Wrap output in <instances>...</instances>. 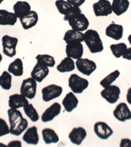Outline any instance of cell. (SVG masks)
Instances as JSON below:
<instances>
[{
    "mask_svg": "<svg viewBox=\"0 0 131 147\" xmlns=\"http://www.w3.org/2000/svg\"><path fill=\"white\" fill-rule=\"evenodd\" d=\"M2 47H3V53L5 55L13 58L16 54V48L17 46L18 39L16 37L5 35L1 38Z\"/></svg>",
    "mask_w": 131,
    "mask_h": 147,
    "instance_id": "cell-5",
    "label": "cell"
},
{
    "mask_svg": "<svg viewBox=\"0 0 131 147\" xmlns=\"http://www.w3.org/2000/svg\"><path fill=\"white\" fill-rule=\"evenodd\" d=\"M89 85V82L77 74H71L68 79V86L74 94H82Z\"/></svg>",
    "mask_w": 131,
    "mask_h": 147,
    "instance_id": "cell-3",
    "label": "cell"
},
{
    "mask_svg": "<svg viewBox=\"0 0 131 147\" xmlns=\"http://www.w3.org/2000/svg\"><path fill=\"white\" fill-rule=\"evenodd\" d=\"M14 13L18 18H20L31 11V6L27 1H18L13 5Z\"/></svg>",
    "mask_w": 131,
    "mask_h": 147,
    "instance_id": "cell-24",
    "label": "cell"
},
{
    "mask_svg": "<svg viewBox=\"0 0 131 147\" xmlns=\"http://www.w3.org/2000/svg\"><path fill=\"white\" fill-rule=\"evenodd\" d=\"M61 105L58 102L52 103L42 114L41 120L43 122L46 123L51 122L54 118L60 115L61 113Z\"/></svg>",
    "mask_w": 131,
    "mask_h": 147,
    "instance_id": "cell-14",
    "label": "cell"
},
{
    "mask_svg": "<svg viewBox=\"0 0 131 147\" xmlns=\"http://www.w3.org/2000/svg\"><path fill=\"white\" fill-rule=\"evenodd\" d=\"M18 18L14 13L9 12L5 9H0V25L14 26L17 22Z\"/></svg>",
    "mask_w": 131,
    "mask_h": 147,
    "instance_id": "cell-23",
    "label": "cell"
},
{
    "mask_svg": "<svg viewBox=\"0 0 131 147\" xmlns=\"http://www.w3.org/2000/svg\"><path fill=\"white\" fill-rule=\"evenodd\" d=\"M87 131L83 127H73L68 135V138L71 143L80 145L87 137Z\"/></svg>",
    "mask_w": 131,
    "mask_h": 147,
    "instance_id": "cell-15",
    "label": "cell"
},
{
    "mask_svg": "<svg viewBox=\"0 0 131 147\" xmlns=\"http://www.w3.org/2000/svg\"><path fill=\"white\" fill-rule=\"evenodd\" d=\"M94 131L96 136L102 140H107L113 134V130L107 123L99 121L94 125Z\"/></svg>",
    "mask_w": 131,
    "mask_h": 147,
    "instance_id": "cell-12",
    "label": "cell"
},
{
    "mask_svg": "<svg viewBox=\"0 0 131 147\" xmlns=\"http://www.w3.org/2000/svg\"><path fill=\"white\" fill-rule=\"evenodd\" d=\"M79 103V100L75 94L70 92L66 95L64 97L62 104L64 107V109L68 113H71L77 108Z\"/></svg>",
    "mask_w": 131,
    "mask_h": 147,
    "instance_id": "cell-20",
    "label": "cell"
},
{
    "mask_svg": "<svg viewBox=\"0 0 131 147\" xmlns=\"http://www.w3.org/2000/svg\"><path fill=\"white\" fill-rule=\"evenodd\" d=\"M68 22L72 30L85 32L89 26V21L83 13H78L68 19Z\"/></svg>",
    "mask_w": 131,
    "mask_h": 147,
    "instance_id": "cell-4",
    "label": "cell"
},
{
    "mask_svg": "<svg viewBox=\"0 0 131 147\" xmlns=\"http://www.w3.org/2000/svg\"><path fill=\"white\" fill-rule=\"evenodd\" d=\"M3 1H4V0H0V5L1 4V3H2V2H3Z\"/></svg>",
    "mask_w": 131,
    "mask_h": 147,
    "instance_id": "cell-44",
    "label": "cell"
},
{
    "mask_svg": "<svg viewBox=\"0 0 131 147\" xmlns=\"http://www.w3.org/2000/svg\"><path fill=\"white\" fill-rule=\"evenodd\" d=\"M0 86L5 90H9L11 88L12 76L7 71H4L0 76Z\"/></svg>",
    "mask_w": 131,
    "mask_h": 147,
    "instance_id": "cell-32",
    "label": "cell"
},
{
    "mask_svg": "<svg viewBox=\"0 0 131 147\" xmlns=\"http://www.w3.org/2000/svg\"><path fill=\"white\" fill-rule=\"evenodd\" d=\"M123 32L124 30L122 25L112 22L106 27L105 33L107 37L111 38L115 41H119L123 36Z\"/></svg>",
    "mask_w": 131,
    "mask_h": 147,
    "instance_id": "cell-17",
    "label": "cell"
},
{
    "mask_svg": "<svg viewBox=\"0 0 131 147\" xmlns=\"http://www.w3.org/2000/svg\"><path fill=\"white\" fill-rule=\"evenodd\" d=\"M122 57L123 59H125V60L131 61V47H130V48H127V51H125V54H123Z\"/></svg>",
    "mask_w": 131,
    "mask_h": 147,
    "instance_id": "cell-39",
    "label": "cell"
},
{
    "mask_svg": "<svg viewBox=\"0 0 131 147\" xmlns=\"http://www.w3.org/2000/svg\"><path fill=\"white\" fill-rule=\"evenodd\" d=\"M126 98H127V101L128 103V104H130L131 105V87H130L128 89L127 96H126Z\"/></svg>",
    "mask_w": 131,
    "mask_h": 147,
    "instance_id": "cell-41",
    "label": "cell"
},
{
    "mask_svg": "<svg viewBox=\"0 0 131 147\" xmlns=\"http://www.w3.org/2000/svg\"><path fill=\"white\" fill-rule=\"evenodd\" d=\"M10 134V127L3 118H0V137Z\"/></svg>",
    "mask_w": 131,
    "mask_h": 147,
    "instance_id": "cell-35",
    "label": "cell"
},
{
    "mask_svg": "<svg viewBox=\"0 0 131 147\" xmlns=\"http://www.w3.org/2000/svg\"><path fill=\"white\" fill-rule=\"evenodd\" d=\"M35 60L38 64L46 66L47 67H53L55 65L56 61L53 56L49 54H37Z\"/></svg>",
    "mask_w": 131,
    "mask_h": 147,
    "instance_id": "cell-29",
    "label": "cell"
},
{
    "mask_svg": "<svg viewBox=\"0 0 131 147\" xmlns=\"http://www.w3.org/2000/svg\"><path fill=\"white\" fill-rule=\"evenodd\" d=\"M8 72L15 77H21L24 73V65L20 58H16L8 66Z\"/></svg>",
    "mask_w": 131,
    "mask_h": 147,
    "instance_id": "cell-28",
    "label": "cell"
},
{
    "mask_svg": "<svg viewBox=\"0 0 131 147\" xmlns=\"http://www.w3.org/2000/svg\"><path fill=\"white\" fill-rule=\"evenodd\" d=\"M28 103H29V101H28V99L21 94L11 95L9 98L8 105L9 107L12 109H18L24 107Z\"/></svg>",
    "mask_w": 131,
    "mask_h": 147,
    "instance_id": "cell-19",
    "label": "cell"
},
{
    "mask_svg": "<svg viewBox=\"0 0 131 147\" xmlns=\"http://www.w3.org/2000/svg\"><path fill=\"white\" fill-rule=\"evenodd\" d=\"M109 48H110L111 53H112L113 55L116 58H119L125 54L128 47L127 45L124 43V42H120V43L117 44L111 45Z\"/></svg>",
    "mask_w": 131,
    "mask_h": 147,
    "instance_id": "cell-31",
    "label": "cell"
},
{
    "mask_svg": "<svg viewBox=\"0 0 131 147\" xmlns=\"http://www.w3.org/2000/svg\"><path fill=\"white\" fill-rule=\"evenodd\" d=\"M94 15L99 16H108L113 13L111 3L108 0H98L92 5Z\"/></svg>",
    "mask_w": 131,
    "mask_h": 147,
    "instance_id": "cell-11",
    "label": "cell"
},
{
    "mask_svg": "<svg viewBox=\"0 0 131 147\" xmlns=\"http://www.w3.org/2000/svg\"><path fill=\"white\" fill-rule=\"evenodd\" d=\"M63 92L62 87L52 84L44 87L41 90L42 99L45 102H49L60 97Z\"/></svg>",
    "mask_w": 131,
    "mask_h": 147,
    "instance_id": "cell-7",
    "label": "cell"
},
{
    "mask_svg": "<svg viewBox=\"0 0 131 147\" xmlns=\"http://www.w3.org/2000/svg\"><path fill=\"white\" fill-rule=\"evenodd\" d=\"M19 20L23 29L27 30L36 26L39 20V16L36 11L31 10L29 13L19 18Z\"/></svg>",
    "mask_w": 131,
    "mask_h": 147,
    "instance_id": "cell-16",
    "label": "cell"
},
{
    "mask_svg": "<svg viewBox=\"0 0 131 147\" xmlns=\"http://www.w3.org/2000/svg\"><path fill=\"white\" fill-rule=\"evenodd\" d=\"M84 42L90 53H100L104 51L103 42L97 31L87 30L84 33Z\"/></svg>",
    "mask_w": 131,
    "mask_h": 147,
    "instance_id": "cell-2",
    "label": "cell"
},
{
    "mask_svg": "<svg viewBox=\"0 0 131 147\" xmlns=\"http://www.w3.org/2000/svg\"><path fill=\"white\" fill-rule=\"evenodd\" d=\"M0 146H5V144H3L0 143Z\"/></svg>",
    "mask_w": 131,
    "mask_h": 147,
    "instance_id": "cell-45",
    "label": "cell"
},
{
    "mask_svg": "<svg viewBox=\"0 0 131 147\" xmlns=\"http://www.w3.org/2000/svg\"><path fill=\"white\" fill-rule=\"evenodd\" d=\"M119 146L120 147H131V140L128 138L121 139Z\"/></svg>",
    "mask_w": 131,
    "mask_h": 147,
    "instance_id": "cell-38",
    "label": "cell"
},
{
    "mask_svg": "<svg viewBox=\"0 0 131 147\" xmlns=\"http://www.w3.org/2000/svg\"><path fill=\"white\" fill-rule=\"evenodd\" d=\"M8 146H15V147H21L22 146V144L20 141L18 140H15V141H12L8 144Z\"/></svg>",
    "mask_w": 131,
    "mask_h": 147,
    "instance_id": "cell-40",
    "label": "cell"
},
{
    "mask_svg": "<svg viewBox=\"0 0 131 147\" xmlns=\"http://www.w3.org/2000/svg\"><path fill=\"white\" fill-rule=\"evenodd\" d=\"M22 139L28 144L37 145L39 141L37 127L35 125H33L29 128H27L22 137Z\"/></svg>",
    "mask_w": 131,
    "mask_h": 147,
    "instance_id": "cell-21",
    "label": "cell"
},
{
    "mask_svg": "<svg viewBox=\"0 0 131 147\" xmlns=\"http://www.w3.org/2000/svg\"><path fill=\"white\" fill-rule=\"evenodd\" d=\"M75 66L79 71L86 76L92 75L97 68V65L94 61L82 58L76 60Z\"/></svg>",
    "mask_w": 131,
    "mask_h": 147,
    "instance_id": "cell-8",
    "label": "cell"
},
{
    "mask_svg": "<svg viewBox=\"0 0 131 147\" xmlns=\"http://www.w3.org/2000/svg\"><path fill=\"white\" fill-rule=\"evenodd\" d=\"M130 6L129 0H113L111 3L113 13L119 16L128 11Z\"/></svg>",
    "mask_w": 131,
    "mask_h": 147,
    "instance_id": "cell-22",
    "label": "cell"
},
{
    "mask_svg": "<svg viewBox=\"0 0 131 147\" xmlns=\"http://www.w3.org/2000/svg\"><path fill=\"white\" fill-rule=\"evenodd\" d=\"M113 114L114 117L119 122H124L131 120V111L125 102L119 103L114 109Z\"/></svg>",
    "mask_w": 131,
    "mask_h": 147,
    "instance_id": "cell-13",
    "label": "cell"
},
{
    "mask_svg": "<svg viewBox=\"0 0 131 147\" xmlns=\"http://www.w3.org/2000/svg\"><path fill=\"white\" fill-rule=\"evenodd\" d=\"M81 13H82L81 9L79 7H78L72 6L70 10L68 11V13H66L65 15H64V20L68 21V19L70 18L71 16L75 15H76V14Z\"/></svg>",
    "mask_w": 131,
    "mask_h": 147,
    "instance_id": "cell-36",
    "label": "cell"
},
{
    "mask_svg": "<svg viewBox=\"0 0 131 147\" xmlns=\"http://www.w3.org/2000/svg\"><path fill=\"white\" fill-rule=\"evenodd\" d=\"M83 53L84 49L82 42L73 41L66 44V54L67 57L77 60L82 58Z\"/></svg>",
    "mask_w": 131,
    "mask_h": 147,
    "instance_id": "cell-10",
    "label": "cell"
},
{
    "mask_svg": "<svg viewBox=\"0 0 131 147\" xmlns=\"http://www.w3.org/2000/svg\"><path fill=\"white\" fill-rule=\"evenodd\" d=\"M20 91V94L27 99H33L36 95L37 82L32 77L23 80L21 84Z\"/></svg>",
    "mask_w": 131,
    "mask_h": 147,
    "instance_id": "cell-6",
    "label": "cell"
},
{
    "mask_svg": "<svg viewBox=\"0 0 131 147\" xmlns=\"http://www.w3.org/2000/svg\"><path fill=\"white\" fill-rule=\"evenodd\" d=\"M2 59H3V58H2V55H1V54L0 53V63H1V62Z\"/></svg>",
    "mask_w": 131,
    "mask_h": 147,
    "instance_id": "cell-43",
    "label": "cell"
},
{
    "mask_svg": "<svg viewBox=\"0 0 131 147\" xmlns=\"http://www.w3.org/2000/svg\"><path fill=\"white\" fill-rule=\"evenodd\" d=\"M43 140L47 144L52 143H58L60 139L58 134L54 129L51 128H44L41 131Z\"/></svg>",
    "mask_w": 131,
    "mask_h": 147,
    "instance_id": "cell-27",
    "label": "cell"
},
{
    "mask_svg": "<svg viewBox=\"0 0 131 147\" xmlns=\"http://www.w3.org/2000/svg\"><path fill=\"white\" fill-rule=\"evenodd\" d=\"M55 6L59 13L64 16L68 13V11L72 7L71 4L65 0H56L55 1Z\"/></svg>",
    "mask_w": 131,
    "mask_h": 147,
    "instance_id": "cell-34",
    "label": "cell"
},
{
    "mask_svg": "<svg viewBox=\"0 0 131 147\" xmlns=\"http://www.w3.org/2000/svg\"><path fill=\"white\" fill-rule=\"evenodd\" d=\"M69 3L71 4L72 6L78 7H79L83 4L85 3V0H66Z\"/></svg>",
    "mask_w": 131,
    "mask_h": 147,
    "instance_id": "cell-37",
    "label": "cell"
},
{
    "mask_svg": "<svg viewBox=\"0 0 131 147\" xmlns=\"http://www.w3.org/2000/svg\"><path fill=\"white\" fill-rule=\"evenodd\" d=\"M128 42H129V43H130V45H131V34H130L129 35H128Z\"/></svg>",
    "mask_w": 131,
    "mask_h": 147,
    "instance_id": "cell-42",
    "label": "cell"
},
{
    "mask_svg": "<svg viewBox=\"0 0 131 147\" xmlns=\"http://www.w3.org/2000/svg\"><path fill=\"white\" fill-rule=\"evenodd\" d=\"M121 94L119 87L116 85H110L105 88L100 92L101 96L110 104H115L119 100Z\"/></svg>",
    "mask_w": 131,
    "mask_h": 147,
    "instance_id": "cell-9",
    "label": "cell"
},
{
    "mask_svg": "<svg viewBox=\"0 0 131 147\" xmlns=\"http://www.w3.org/2000/svg\"><path fill=\"white\" fill-rule=\"evenodd\" d=\"M75 69V62L72 58L65 57L60 63L56 66V69L58 72L64 73L73 71Z\"/></svg>",
    "mask_w": 131,
    "mask_h": 147,
    "instance_id": "cell-26",
    "label": "cell"
},
{
    "mask_svg": "<svg viewBox=\"0 0 131 147\" xmlns=\"http://www.w3.org/2000/svg\"><path fill=\"white\" fill-rule=\"evenodd\" d=\"M49 74V67L36 63L31 72V77L37 82H41Z\"/></svg>",
    "mask_w": 131,
    "mask_h": 147,
    "instance_id": "cell-18",
    "label": "cell"
},
{
    "mask_svg": "<svg viewBox=\"0 0 131 147\" xmlns=\"http://www.w3.org/2000/svg\"><path fill=\"white\" fill-rule=\"evenodd\" d=\"M10 134L19 136L28 128V120L23 117L22 113L16 109L10 108L7 111Z\"/></svg>",
    "mask_w": 131,
    "mask_h": 147,
    "instance_id": "cell-1",
    "label": "cell"
},
{
    "mask_svg": "<svg viewBox=\"0 0 131 147\" xmlns=\"http://www.w3.org/2000/svg\"><path fill=\"white\" fill-rule=\"evenodd\" d=\"M63 40L66 44L73 41L82 42L84 41V34L83 32L75 30H69L64 35Z\"/></svg>",
    "mask_w": 131,
    "mask_h": 147,
    "instance_id": "cell-25",
    "label": "cell"
},
{
    "mask_svg": "<svg viewBox=\"0 0 131 147\" xmlns=\"http://www.w3.org/2000/svg\"><path fill=\"white\" fill-rule=\"evenodd\" d=\"M23 109L26 115L30 118L32 122H36L39 120V117L37 111L32 103H28V105L24 107Z\"/></svg>",
    "mask_w": 131,
    "mask_h": 147,
    "instance_id": "cell-33",
    "label": "cell"
},
{
    "mask_svg": "<svg viewBox=\"0 0 131 147\" xmlns=\"http://www.w3.org/2000/svg\"><path fill=\"white\" fill-rule=\"evenodd\" d=\"M120 71L119 70L113 71V72L110 73L106 77H104L103 79L101 80L100 82V84L104 88L110 86L118 79L119 77L120 76Z\"/></svg>",
    "mask_w": 131,
    "mask_h": 147,
    "instance_id": "cell-30",
    "label": "cell"
}]
</instances>
